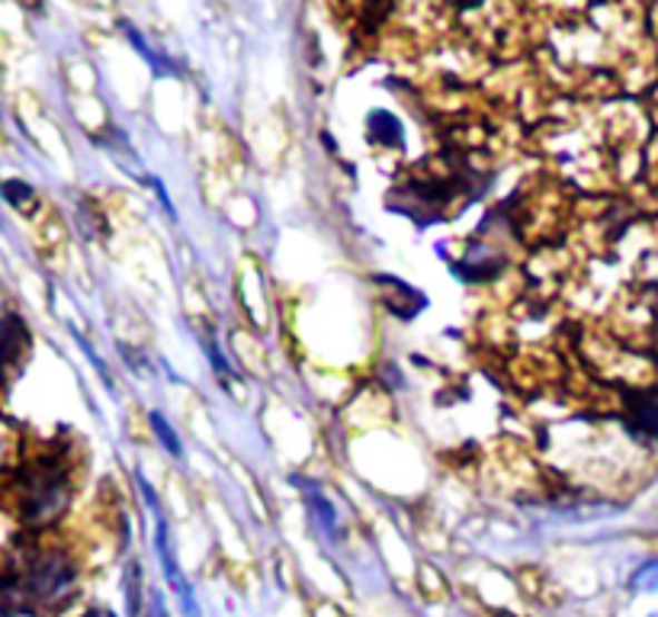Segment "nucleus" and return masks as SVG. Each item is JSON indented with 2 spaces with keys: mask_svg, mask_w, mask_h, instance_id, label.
<instances>
[{
  "mask_svg": "<svg viewBox=\"0 0 658 617\" xmlns=\"http://www.w3.org/2000/svg\"><path fill=\"white\" fill-rule=\"evenodd\" d=\"M446 3H453L456 10H472V7H479L482 0H446Z\"/></svg>",
  "mask_w": 658,
  "mask_h": 617,
  "instance_id": "nucleus-9",
  "label": "nucleus"
},
{
  "mask_svg": "<svg viewBox=\"0 0 658 617\" xmlns=\"http://www.w3.org/2000/svg\"><path fill=\"white\" fill-rule=\"evenodd\" d=\"M84 617H112V611H107V608H94V611H87Z\"/></svg>",
  "mask_w": 658,
  "mask_h": 617,
  "instance_id": "nucleus-10",
  "label": "nucleus"
},
{
  "mask_svg": "<svg viewBox=\"0 0 658 617\" xmlns=\"http://www.w3.org/2000/svg\"><path fill=\"white\" fill-rule=\"evenodd\" d=\"M17 496H20V511L27 525H46L58 518L68 499H71V479L61 470L58 460H39L23 467L17 479Z\"/></svg>",
  "mask_w": 658,
  "mask_h": 617,
  "instance_id": "nucleus-2",
  "label": "nucleus"
},
{
  "mask_svg": "<svg viewBox=\"0 0 658 617\" xmlns=\"http://www.w3.org/2000/svg\"><path fill=\"white\" fill-rule=\"evenodd\" d=\"M380 286L389 290V293H395V296H385V306L392 308L395 315H402V319H412L414 312H418V308H412V303L414 306H424V300L414 293L412 286H405V283L395 281V277H380Z\"/></svg>",
  "mask_w": 658,
  "mask_h": 617,
  "instance_id": "nucleus-4",
  "label": "nucleus"
},
{
  "mask_svg": "<svg viewBox=\"0 0 658 617\" xmlns=\"http://www.w3.org/2000/svg\"><path fill=\"white\" fill-rule=\"evenodd\" d=\"M623 412H627V424L636 434H646V438L658 441V386L627 390L623 393Z\"/></svg>",
  "mask_w": 658,
  "mask_h": 617,
  "instance_id": "nucleus-3",
  "label": "nucleus"
},
{
  "mask_svg": "<svg viewBox=\"0 0 658 617\" xmlns=\"http://www.w3.org/2000/svg\"><path fill=\"white\" fill-rule=\"evenodd\" d=\"M151 424L158 428V434H161V444H165V448L170 450L174 457H180V444H177V438H174V431H170V424H167V421L161 419L158 412L151 415Z\"/></svg>",
  "mask_w": 658,
  "mask_h": 617,
  "instance_id": "nucleus-7",
  "label": "nucleus"
},
{
  "mask_svg": "<svg viewBox=\"0 0 658 617\" xmlns=\"http://www.w3.org/2000/svg\"><path fill=\"white\" fill-rule=\"evenodd\" d=\"M78 569L61 550H46L27 562L23 572L10 569L3 579V615L17 611H39V608H61L75 589Z\"/></svg>",
  "mask_w": 658,
  "mask_h": 617,
  "instance_id": "nucleus-1",
  "label": "nucleus"
},
{
  "mask_svg": "<svg viewBox=\"0 0 658 617\" xmlns=\"http://www.w3.org/2000/svg\"><path fill=\"white\" fill-rule=\"evenodd\" d=\"M126 601H129V617H138V562H129V576H126Z\"/></svg>",
  "mask_w": 658,
  "mask_h": 617,
  "instance_id": "nucleus-6",
  "label": "nucleus"
},
{
  "mask_svg": "<svg viewBox=\"0 0 658 617\" xmlns=\"http://www.w3.org/2000/svg\"><path fill=\"white\" fill-rule=\"evenodd\" d=\"M632 586H636V589H658V562L642 566V569L632 576Z\"/></svg>",
  "mask_w": 658,
  "mask_h": 617,
  "instance_id": "nucleus-8",
  "label": "nucleus"
},
{
  "mask_svg": "<svg viewBox=\"0 0 658 617\" xmlns=\"http://www.w3.org/2000/svg\"><path fill=\"white\" fill-rule=\"evenodd\" d=\"M23 347H27V325L13 312H7L3 315V358H7V364H17Z\"/></svg>",
  "mask_w": 658,
  "mask_h": 617,
  "instance_id": "nucleus-5",
  "label": "nucleus"
},
{
  "mask_svg": "<svg viewBox=\"0 0 658 617\" xmlns=\"http://www.w3.org/2000/svg\"><path fill=\"white\" fill-rule=\"evenodd\" d=\"M656 617H658V615H656Z\"/></svg>",
  "mask_w": 658,
  "mask_h": 617,
  "instance_id": "nucleus-11",
  "label": "nucleus"
}]
</instances>
